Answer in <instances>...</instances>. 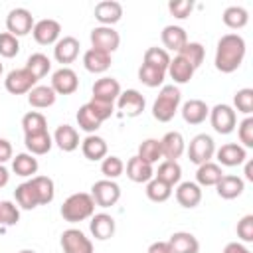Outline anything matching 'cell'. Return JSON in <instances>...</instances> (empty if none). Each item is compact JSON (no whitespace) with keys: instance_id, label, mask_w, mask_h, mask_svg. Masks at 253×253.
Here are the masks:
<instances>
[{"instance_id":"6da1fadb","label":"cell","mask_w":253,"mask_h":253,"mask_svg":"<svg viewBox=\"0 0 253 253\" xmlns=\"http://www.w3.org/2000/svg\"><path fill=\"white\" fill-rule=\"evenodd\" d=\"M245 57V40L239 34H225L217 42L215 49V69L221 73H233L239 69Z\"/></svg>"},{"instance_id":"7a4b0ae2","label":"cell","mask_w":253,"mask_h":253,"mask_svg":"<svg viewBox=\"0 0 253 253\" xmlns=\"http://www.w3.org/2000/svg\"><path fill=\"white\" fill-rule=\"evenodd\" d=\"M180 101H182V93L176 85H164L152 105V117L158 121V123H168L174 119V115L178 113V107H180Z\"/></svg>"},{"instance_id":"3957f363","label":"cell","mask_w":253,"mask_h":253,"mask_svg":"<svg viewBox=\"0 0 253 253\" xmlns=\"http://www.w3.org/2000/svg\"><path fill=\"white\" fill-rule=\"evenodd\" d=\"M61 217L69 223H77V221H83L87 217H91L95 213V202L91 198V194H85V192H77V194H71L63 206H61Z\"/></svg>"},{"instance_id":"277c9868","label":"cell","mask_w":253,"mask_h":253,"mask_svg":"<svg viewBox=\"0 0 253 253\" xmlns=\"http://www.w3.org/2000/svg\"><path fill=\"white\" fill-rule=\"evenodd\" d=\"M215 154V142L210 134L206 132H200L196 134L192 140H190V146H188V158L190 162L194 164H204V162H210L211 156Z\"/></svg>"},{"instance_id":"5b68a950","label":"cell","mask_w":253,"mask_h":253,"mask_svg":"<svg viewBox=\"0 0 253 253\" xmlns=\"http://www.w3.org/2000/svg\"><path fill=\"white\" fill-rule=\"evenodd\" d=\"M91 198L95 202V206H101V208H111L119 202L121 198V188L115 180H97L93 186H91Z\"/></svg>"},{"instance_id":"8992f818","label":"cell","mask_w":253,"mask_h":253,"mask_svg":"<svg viewBox=\"0 0 253 253\" xmlns=\"http://www.w3.org/2000/svg\"><path fill=\"white\" fill-rule=\"evenodd\" d=\"M38 79L26 69V67H20V69H12L6 79H4V87L8 93L12 95H24V93H30L34 87H36Z\"/></svg>"},{"instance_id":"52a82bcc","label":"cell","mask_w":253,"mask_h":253,"mask_svg":"<svg viewBox=\"0 0 253 253\" xmlns=\"http://www.w3.org/2000/svg\"><path fill=\"white\" fill-rule=\"evenodd\" d=\"M210 123H211L215 132L229 134V132H233V128L237 125V115L229 105L219 103L210 111Z\"/></svg>"},{"instance_id":"ba28073f","label":"cell","mask_w":253,"mask_h":253,"mask_svg":"<svg viewBox=\"0 0 253 253\" xmlns=\"http://www.w3.org/2000/svg\"><path fill=\"white\" fill-rule=\"evenodd\" d=\"M61 249L63 253H93V243L91 239L75 227H69L61 233Z\"/></svg>"},{"instance_id":"9c48e42d","label":"cell","mask_w":253,"mask_h":253,"mask_svg":"<svg viewBox=\"0 0 253 253\" xmlns=\"http://www.w3.org/2000/svg\"><path fill=\"white\" fill-rule=\"evenodd\" d=\"M6 28H8V34L20 38V36H26L32 32L34 28V16L30 10L26 8H14L8 12L6 16Z\"/></svg>"},{"instance_id":"30bf717a","label":"cell","mask_w":253,"mask_h":253,"mask_svg":"<svg viewBox=\"0 0 253 253\" xmlns=\"http://www.w3.org/2000/svg\"><path fill=\"white\" fill-rule=\"evenodd\" d=\"M91 43L95 49H101V51H107V53H113L115 49H119V43H121V36L117 30H113L111 26H97L91 30Z\"/></svg>"},{"instance_id":"8fae6325","label":"cell","mask_w":253,"mask_h":253,"mask_svg":"<svg viewBox=\"0 0 253 253\" xmlns=\"http://www.w3.org/2000/svg\"><path fill=\"white\" fill-rule=\"evenodd\" d=\"M49 87L55 91V95H71L79 87L77 73L71 67H59L57 71H53Z\"/></svg>"},{"instance_id":"7c38bea8","label":"cell","mask_w":253,"mask_h":253,"mask_svg":"<svg viewBox=\"0 0 253 253\" xmlns=\"http://www.w3.org/2000/svg\"><path fill=\"white\" fill-rule=\"evenodd\" d=\"M32 34H34V40L42 45H49V43H55L59 40V34H61V26L57 20H51V18H43L40 22L34 24L32 28Z\"/></svg>"},{"instance_id":"4fadbf2b","label":"cell","mask_w":253,"mask_h":253,"mask_svg":"<svg viewBox=\"0 0 253 253\" xmlns=\"http://www.w3.org/2000/svg\"><path fill=\"white\" fill-rule=\"evenodd\" d=\"M144 97L136 91V89H126V91H121L119 99H117V107L123 115L126 117H138L142 111H144Z\"/></svg>"},{"instance_id":"5bb4252c","label":"cell","mask_w":253,"mask_h":253,"mask_svg":"<svg viewBox=\"0 0 253 253\" xmlns=\"http://www.w3.org/2000/svg\"><path fill=\"white\" fill-rule=\"evenodd\" d=\"M119 95H121V83L115 77H101L93 83V97L91 99L115 105Z\"/></svg>"},{"instance_id":"9a60e30c","label":"cell","mask_w":253,"mask_h":253,"mask_svg":"<svg viewBox=\"0 0 253 253\" xmlns=\"http://www.w3.org/2000/svg\"><path fill=\"white\" fill-rule=\"evenodd\" d=\"M160 148H162V156L166 160H178L186 150L184 136L178 130H170L160 138Z\"/></svg>"},{"instance_id":"2e32d148","label":"cell","mask_w":253,"mask_h":253,"mask_svg":"<svg viewBox=\"0 0 253 253\" xmlns=\"http://www.w3.org/2000/svg\"><path fill=\"white\" fill-rule=\"evenodd\" d=\"M79 55V40L73 38V36H63L55 42V47H53V57L59 61V63H71L75 61Z\"/></svg>"},{"instance_id":"e0dca14e","label":"cell","mask_w":253,"mask_h":253,"mask_svg":"<svg viewBox=\"0 0 253 253\" xmlns=\"http://www.w3.org/2000/svg\"><path fill=\"white\" fill-rule=\"evenodd\" d=\"M95 18L101 22V26L113 28V24L123 18V6L117 0H103L95 6Z\"/></svg>"},{"instance_id":"ac0fdd59","label":"cell","mask_w":253,"mask_h":253,"mask_svg":"<svg viewBox=\"0 0 253 253\" xmlns=\"http://www.w3.org/2000/svg\"><path fill=\"white\" fill-rule=\"evenodd\" d=\"M126 176H128V180H132L136 184H146L154 178V170H152V164L144 162L138 156H132L126 162Z\"/></svg>"},{"instance_id":"d6986e66","label":"cell","mask_w":253,"mask_h":253,"mask_svg":"<svg viewBox=\"0 0 253 253\" xmlns=\"http://www.w3.org/2000/svg\"><path fill=\"white\" fill-rule=\"evenodd\" d=\"M215 190H217V196L219 198H223V200H235V198H239L243 194L245 182L239 176L223 174L221 180L215 184Z\"/></svg>"},{"instance_id":"ffe728a7","label":"cell","mask_w":253,"mask_h":253,"mask_svg":"<svg viewBox=\"0 0 253 253\" xmlns=\"http://www.w3.org/2000/svg\"><path fill=\"white\" fill-rule=\"evenodd\" d=\"M89 229H91L93 237L99 241L111 239L115 235V219L109 213H95V215H91Z\"/></svg>"},{"instance_id":"44dd1931","label":"cell","mask_w":253,"mask_h":253,"mask_svg":"<svg viewBox=\"0 0 253 253\" xmlns=\"http://www.w3.org/2000/svg\"><path fill=\"white\" fill-rule=\"evenodd\" d=\"M83 65L89 73H105L111 67V53L91 47L83 53Z\"/></svg>"},{"instance_id":"7402d4cb","label":"cell","mask_w":253,"mask_h":253,"mask_svg":"<svg viewBox=\"0 0 253 253\" xmlns=\"http://www.w3.org/2000/svg\"><path fill=\"white\" fill-rule=\"evenodd\" d=\"M208 115H210V107L202 99H190L182 105V119L188 125H200L208 119Z\"/></svg>"},{"instance_id":"603a6c76","label":"cell","mask_w":253,"mask_h":253,"mask_svg":"<svg viewBox=\"0 0 253 253\" xmlns=\"http://www.w3.org/2000/svg\"><path fill=\"white\" fill-rule=\"evenodd\" d=\"M51 138L57 144V148L63 152H73L79 146V132L71 125H59Z\"/></svg>"},{"instance_id":"cb8c5ba5","label":"cell","mask_w":253,"mask_h":253,"mask_svg":"<svg viewBox=\"0 0 253 253\" xmlns=\"http://www.w3.org/2000/svg\"><path fill=\"white\" fill-rule=\"evenodd\" d=\"M176 202L182 206V208H196L200 202H202V190L196 182H182L178 184L176 188Z\"/></svg>"},{"instance_id":"d4e9b609","label":"cell","mask_w":253,"mask_h":253,"mask_svg":"<svg viewBox=\"0 0 253 253\" xmlns=\"http://www.w3.org/2000/svg\"><path fill=\"white\" fill-rule=\"evenodd\" d=\"M217 160L221 166H239L247 160V152L237 142H227L217 150Z\"/></svg>"},{"instance_id":"484cf974","label":"cell","mask_w":253,"mask_h":253,"mask_svg":"<svg viewBox=\"0 0 253 253\" xmlns=\"http://www.w3.org/2000/svg\"><path fill=\"white\" fill-rule=\"evenodd\" d=\"M168 245L172 253H198L200 251V241L190 233V231H176L170 235Z\"/></svg>"},{"instance_id":"4316f807","label":"cell","mask_w":253,"mask_h":253,"mask_svg":"<svg viewBox=\"0 0 253 253\" xmlns=\"http://www.w3.org/2000/svg\"><path fill=\"white\" fill-rule=\"evenodd\" d=\"M81 152L87 160H103L107 156V142L97 134H87L81 142Z\"/></svg>"},{"instance_id":"83f0119b","label":"cell","mask_w":253,"mask_h":253,"mask_svg":"<svg viewBox=\"0 0 253 253\" xmlns=\"http://www.w3.org/2000/svg\"><path fill=\"white\" fill-rule=\"evenodd\" d=\"M24 144L26 148L30 150V154L34 156H42V154H47L53 146V138L51 134L45 130V132H38V134H26L24 136Z\"/></svg>"},{"instance_id":"f1b7e54d","label":"cell","mask_w":253,"mask_h":253,"mask_svg":"<svg viewBox=\"0 0 253 253\" xmlns=\"http://www.w3.org/2000/svg\"><path fill=\"white\" fill-rule=\"evenodd\" d=\"M14 196H16L18 206H20V208H24V210H34V208H38V206H40L38 190H36V186L32 184V180L22 182L20 186H16Z\"/></svg>"},{"instance_id":"f546056e","label":"cell","mask_w":253,"mask_h":253,"mask_svg":"<svg viewBox=\"0 0 253 253\" xmlns=\"http://www.w3.org/2000/svg\"><path fill=\"white\" fill-rule=\"evenodd\" d=\"M168 75L174 79V83H178V85H184V83H188L192 77H194V67L184 59V57H180V55H176L174 59H170V65H168Z\"/></svg>"},{"instance_id":"4dcf8cb0","label":"cell","mask_w":253,"mask_h":253,"mask_svg":"<svg viewBox=\"0 0 253 253\" xmlns=\"http://www.w3.org/2000/svg\"><path fill=\"white\" fill-rule=\"evenodd\" d=\"M55 91L49 85H36L30 93H28V103L36 109H47L55 103Z\"/></svg>"},{"instance_id":"1f68e13d","label":"cell","mask_w":253,"mask_h":253,"mask_svg":"<svg viewBox=\"0 0 253 253\" xmlns=\"http://www.w3.org/2000/svg\"><path fill=\"white\" fill-rule=\"evenodd\" d=\"M223 172H221V166L215 164V162H204L198 166V172H196V184L198 186H215L219 180H221Z\"/></svg>"},{"instance_id":"d6a6232c","label":"cell","mask_w":253,"mask_h":253,"mask_svg":"<svg viewBox=\"0 0 253 253\" xmlns=\"http://www.w3.org/2000/svg\"><path fill=\"white\" fill-rule=\"evenodd\" d=\"M162 43L166 49H172V51H180V47L188 42V36H186V30L180 28V26H166L162 30Z\"/></svg>"},{"instance_id":"836d02e7","label":"cell","mask_w":253,"mask_h":253,"mask_svg":"<svg viewBox=\"0 0 253 253\" xmlns=\"http://www.w3.org/2000/svg\"><path fill=\"white\" fill-rule=\"evenodd\" d=\"M38 158L30 152H20L16 154V158L12 160V170L22 176V178H28V176H34L38 172Z\"/></svg>"},{"instance_id":"e575fe53","label":"cell","mask_w":253,"mask_h":253,"mask_svg":"<svg viewBox=\"0 0 253 253\" xmlns=\"http://www.w3.org/2000/svg\"><path fill=\"white\" fill-rule=\"evenodd\" d=\"M223 24L231 30H239L243 26H247L249 22V12L243 8V6H227L223 10Z\"/></svg>"},{"instance_id":"d590c367","label":"cell","mask_w":253,"mask_h":253,"mask_svg":"<svg viewBox=\"0 0 253 253\" xmlns=\"http://www.w3.org/2000/svg\"><path fill=\"white\" fill-rule=\"evenodd\" d=\"M178 55L184 57L194 69H198V67L202 65L204 57H206V49H204V45L198 43V42H186V43L180 47Z\"/></svg>"},{"instance_id":"8d00e7d4","label":"cell","mask_w":253,"mask_h":253,"mask_svg":"<svg viewBox=\"0 0 253 253\" xmlns=\"http://www.w3.org/2000/svg\"><path fill=\"white\" fill-rule=\"evenodd\" d=\"M77 125H79L81 130H85V132H89V134H95V130L101 126V121H99V117L93 113V109L85 103V105H81L79 111H77Z\"/></svg>"},{"instance_id":"74e56055","label":"cell","mask_w":253,"mask_h":253,"mask_svg":"<svg viewBox=\"0 0 253 253\" xmlns=\"http://www.w3.org/2000/svg\"><path fill=\"white\" fill-rule=\"evenodd\" d=\"M22 128L24 134H38V132H45L47 130V121L42 113L38 111H30L22 117Z\"/></svg>"},{"instance_id":"f35d334b","label":"cell","mask_w":253,"mask_h":253,"mask_svg":"<svg viewBox=\"0 0 253 253\" xmlns=\"http://www.w3.org/2000/svg\"><path fill=\"white\" fill-rule=\"evenodd\" d=\"M154 178L166 182L168 186H174V184H178L180 178H182V168H180V164H178L176 160H164V162L158 166V172H156Z\"/></svg>"},{"instance_id":"ab89813d","label":"cell","mask_w":253,"mask_h":253,"mask_svg":"<svg viewBox=\"0 0 253 253\" xmlns=\"http://www.w3.org/2000/svg\"><path fill=\"white\" fill-rule=\"evenodd\" d=\"M32 184L38 190L40 206H45V204L53 202V198H55V186H53V180L49 176H34L32 178Z\"/></svg>"},{"instance_id":"60d3db41","label":"cell","mask_w":253,"mask_h":253,"mask_svg":"<svg viewBox=\"0 0 253 253\" xmlns=\"http://www.w3.org/2000/svg\"><path fill=\"white\" fill-rule=\"evenodd\" d=\"M138 158H142L148 164H154L162 158V148H160V140L158 138H146L138 144Z\"/></svg>"},{"instance_id":"b9f144b4","label":"cell","mask_w":253,"mask_h":253,"mask_svg":"<svg viewBox=\"0 0 253 253\" xmlns=\"http://www.w3.org/2000/svg\"><path fill=\"white\" fill-rule=\"evenodd\" d=\"M172 196V186H168L166 182L158 180V178H152L150 182H146V198L150 202H166L168 198Z\"/></svg>"},{"instance_id":"7bdbcfd3","label":"cell","mask_w":253,"mask_h":253,"mask_svg":"<svg viewBox=\"0 0 253 253\" xmlns=\"http://www.w3.org/2000/svg\"><path fill=\"white\" fill-rule=\"evenodd\" d=\"M26 69L36 77V79H42L47 75V71L51 69V61L47 55L43 53H32L26 61Z\"/></svg>"},{"instance_id":"ee69618b","label":"cell","mask_w":253,"mask_h":253,"mask_svg":"<svg viewBox=\"0 0 253 253\" xmlns=\"http://www.w3.org/2000/svg\"><path fill=\"white\" fill-rule=\"evenodd\" d=\"M144 65H150V67H156V69L166 71L168 65H170V55L162 47H148L144 51Z\"/></svg>"},{"instance_id":"f6af8a7d","label":"cell","mask_w":253,"mask_h":253,"mask_svg":"<svg viewBox=\"0 0 253 253\" xmlns=\"http://www.w3.org/2000/svg\"><path fill=\"white\" fill-rule=\"evenodd\" d=\"M164 77H166V71H162V69H156V67H150V65H144V63L138 67V81L144 83L146 87L162 85Z\"/></svg>"},{"instance_id":"bcb514c9","label":"cell","mask_w":253,"mask_h":253,"mask_svg":"<svg viewBox=\"0 0 253 253\" xmlns=\"http://www.w3.org/2000/svg\"><path fill=\"white\" fill-rule=\"evenodd\" d=\"M101 172L107 180H115L125 172V164L119 156H105L101 162Z\"/></svg>"},{"instance_id":"7dc6e473","label":"cell","mask_w":253,"mask_h":253,"mask_svg":"<svg viewBox=\"0 0 253 253\" xmlns=\"http://www.w3.org/2000/svg\"><path fill=\"white\" fill-rule=\"evenodd\" d=\"M18 221H20V210L12 202H8V200L0 202V225L12 227Z\"/></svg>"},{"instance_id":"c3c4849f","label":"cell","mask_w":253,"mask_h":253,"mask_svg":"<svg viewBox=\"0 0 253 253\" xmlns=\"http://www.w3.org/2000/svg\"><path fill=\"white\" fill-rule=\"evenodd\" d=\"M233 105L237 107L239 113H243V115L249 117L251 111H253V89H249V87L239 89V91L233 95Z\"/></svg>"},{"instance_id":"681fc988","label":"cell","mask_w":253,"mask_h":253,"mask_svg":"<svg viewBox=\"0 0 253 253\" xmlns=\"http://www.w3.org/2000/svg\"><path fill=\"white\" fill-rule=\"evenodd\" d=\"M18 51H20L18 38L8 34V32H2L0 34V55L2 57H14V55H18Z\"/></svg>"},{"instance_id":"f907efd6","label":"cell","mask_w":253,"mask_h":253,"mask_svg":"<svg viewBox=\"0 0 253 253\" xmlns=\"http://www.w3.org/2000/svg\"><path fill=\"white\" fill-rule=\"evenodd\" d=\"M237 136L243 142V148H253V117H245L237 126Z\"/></svg>"},{"instance_id":"816d5d0a","label":"cell","mask_w":253,"mask_h":253,"mask_svg":"<svg viewBox=\"0 0 253 253\" xmlns=\"http://www.w3.org/2000/svg\"><path fill=\"white\" fill-rule=\"evenodd\" d=\"M192 8H194V2H192V0H170V2H168L170 14H172L174 18H178V20L188 18L190 12H192Z\"/></svg>"},{"instance_id":"f5cc1de1","label":"cell","mask_w":253,"mask_h":253,"mask_svg":"<svg viewBox=\"0 0 253 253\" xmlns=\"http://www.w3.org/2000/svg\"><path fill=\"white\" fill-rule=\"evenodd\" d=\"M237 235L241 241L245 243H251L253 241V215L247 213L243 215L239 221H237Z\"/></svg>"},{"instance_id":"db71d44e","label":"cell","mask_w":253,"mask_h":253,"mask_svg":"<svg viewBox=\"0 0 253 253\" xmlns=\"http://www.w3.org/2000/svg\"><path fill=\"white\" fill-rule=\"evenodd\" d=\"M87 105L93 109V113L99 117L101 123L107 121V119L113 115V107H115V105H111V103H103V101H97V99H91Z\"/></svg>"},{"instance_id":"11a10c76","label":"cell","mask_w":253,"mask_h":253,"mask_svg":"<svg viewBox=\"0 0 253 253\" xmlns=\"http://www.w3.org/2000/svg\"><path fill=\"white\" fill-rule=\"evenodd\" d=\"M12 158V144L6 138H0V164L8 162Z\"/></svg>"},{"instance_id":"9f6ffc18","label":"cell","mask_w":253,"mask_h":253,"mask_svg":"<svg viewBox=\"0 0 253 253\" xmlns=\"http://www.w3.org/2000/svg\"><path fill=\"white\" fill-rule=\"evenodd\" d=\"M146 253H172V249H170L168 241H154L148 245Z\"/></svg>"},{"instance_id":"6f0895ef","label":"cell","mask_w":253,"mask_h":253,"mask_svg":"<svg viewBox=\"0 0 253 253\" xmlns=\"http://www.w3.org/2000/svg\"><path fill=\"white\" fill-rule=\"evenodd\" d=\"M223 253H251L243 243H237V241H231L223 247Z\"/></svg>"},{"instance_id":"680465c9","label":"cell","mask_w":253,"mask_h":253,"mask_svg":"<svg viewBox=\"0 0 253 253\" xmlns=\"http://www.w3.org/2000/svg\"><path fill=\"white\" fill-rule=\"evenodd\" d=\"M8 182H10V172L6 170L4 164H0V188H4Z\"/></svg>"},{"instance_id":"91938a15","label":"cell","mask_w":253,"mask_h":253,"mask_svg":"<svg viewBox=\"0 0 253 253\" xmlns=\"http://www.w3.org/2000/svg\"><path fill=\"white\" fill-rule=\"evenodd\" d=\"M245 178L249 182H253V160H247L245 162Z\"/></svg>"},{"instance_id":"94428289","label":"cell","mask_w":253,"mask_h":253,"mask_svg":"<svg viewBox=\"0 0 253 253\" xmlns=\"http://www.w3.org/2000/svg\"><path fill=\"white\" fill-rule=\"evenodd\" d=\"M18 253H36L34 249H22V251H18Z\"/></svg>"},{"instance_id":"6125c7cd","label":"cell","mask_w":253,"mask_h":253,"mask_svg":"<svg viewBox=\"0 0 253 253\" xmlns=\"http://www.w3.org/2000/svg\"><path fill=\"white\" fill-rule=\"evenodd\" d=\"M0 75H2V63H0Z\"/></svg>"}]
</instances>
